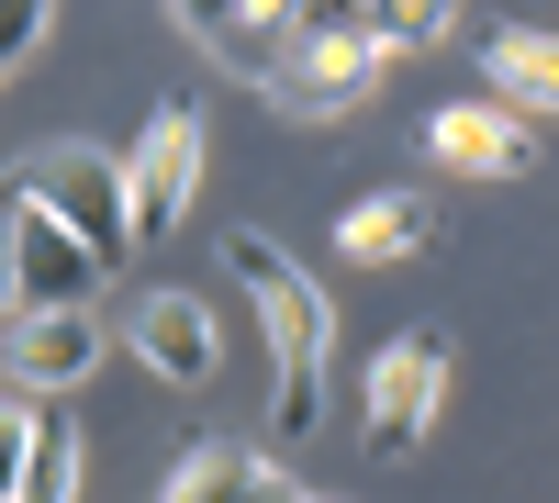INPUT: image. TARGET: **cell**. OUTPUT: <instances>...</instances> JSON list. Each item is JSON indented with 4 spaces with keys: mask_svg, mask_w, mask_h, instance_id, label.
Returning <instances> with one entry per match:
<instances>
[{
    "mask_svg": "<svg viewBox=\"0 0 559 503\" xmlns=\"http://www.w3.org/2000/svg\"><path fill=\"white\" fill-rule=\"evenodd\" d=\"M459 23V0H358V34L381 45V57H403V45H437Z\"/></svg>",
    "mask_w": 559,
    "mask_h": 503,
    "instance_id": "obj_13",
    "label": "cell"
},
{
    "mask_svg": "<svg viewBox=\"0 0 559 503\" xmlns=\"http://www.w3.org/2000/svg\"><path fill=\"white\" fill-rule=\"evenodd\" d=\"M437 236H448L437 191H381V202H347V213H336V247L369 258V268H381V258H426Z\"/></svg>",
    "mask_w": 559,
    "mask_h": 503,
    "instance_id": "obj_10",
    "label": "cell"
},
{
    "mask_svg": "<svg viewBox=\"0 0 559 503\" xmlns=\"http://www.w3.org/2000/svg\"><path fill=\"white\" fill-rule=\"evenodd\" d=\"M102 280H112V268L90 258L45 202L12 191V313H34V302H102Z\"/></svg>",
    "mask_w": 559,
    "mask_h": 503,
    "instance_id": "obj_7",
    "label": "cell"
},
{
    "mask_svg": "<svg viewBox=\"0 0 559 503\" xmlns=\"http://www.w3.org/2000/svg\"><path fill=\"white\" fill-rule=\"evenodd\" d=\"M224 268L247 280L258 325H269V358H280V392H269V436H313L324 426V358H336V302L302 258H280L258 224L224 236Z\"/></svg>",
    "mask_w": 559,
    "mask_h": 503,
    "instance_id": "obj_1",
    "label": "cell"
},
{
    "mask_svg": "<svg viewBox=\"0 0 559 503\" xmlns=\"http://www.w3.org/2000/svg\"><path fill=\"white\" fill-rule=\"evenodd\" d=\"M0 370L23 392H79L102 370V302H34L0 325Z\"/></svg>",
    "mask_w": 559,
    "mask_h": 503,
    "instance_id": "obj_6",
    "label": "cell"
},
{
    "mask_svg": "<svg viewBox=\"0 0 559 503\" xmlns=\"http://www.w3.org/2000/svg\"><path fill=\"white\" fill-rule=\"evenodd\" d=\"M34 426H45V415H23V403H0V503L23 492V459H34Z\"/></svg>",
    "mask_w": 559,
    "mask_h": 503,
    "instance_id": "obj_17",
    "label": "cell"
},
{
    "mask_svg": "<svg viewBox=\"0 0 559 503\" xmlns=\"http://www.w3.org/2000/svg\"><path fill=\"white\" fill-rule=\"evenodd\" d=\"M258 481H269L258 447H191V459L168 470V492H157V503H258Z\"/></svg>",
    "mask_w": 559,
    "mask_h": 503,
    "instance_id": "obj_12",
    "label": "cell"
},
{
    "mask_svg": "<svg viewBox=\"0 0 559 503\" xmlns=\"http://www.w3.org/2000/svg\"><path fill=\"white\" fill-rule=\"evenodd\" d=\"M426 157L459 168V179H526V168H537V123H526L515 101H448V112L426 123Z\"/></svg>",
    "mask_w": 559,
    "mask_h": 503,
    "instance_id": "obj_8",
    "label": "cell"
},
{
    "mask_svg": "<svg viewBox=\"0 0 559 503\" xmlns=\"http://www.w3.org/2000/svg\"><path fill=\"white\" fill-rule=\"evenodd\" d=\"M134 358H146L157 381H213V313L191 302V291H146L134 302Z\"/></svg>",
    "mask_w": 559,
    "mask_h": 503,
    "instance_id": "obj_9",
    "label": "cell"
},
{
    "mask_svg": "<svg viewBox=\"0 0 559 503\" xmlns=\"http://www.w3.org/2000/svg\"><path fill=\"white\" fill-rule=\"evenodd\" d=\"M258 503H313V492H302L292 470H269V481H258Z\"/></svg>",
    "mask_w": 559,
    "mask_h": 503,
    "instance_id": "obj_19",
    "label": "cell"
},
{
    "mask_svg": "<svg viewBox=\"0 0 559 503\" xmlns=\"http://www.w3.org/2000/svg\"><path fill=\"white\" fill-rule=\"evenodd\" d=\"M12 191H23V202H45V213H57L68 236L102 258V268H123V258H134L123 157H102V146H79V134H68V146H34V157H23V179H12Z\"/></svg>",
    "mask_w": 559,
    "mask_h": 503,
    "instance_id": "obj_2",
    "label": "cell"
},
{
    "mask_svg": "<svg viewBox=\"0 0 559 503\" xmlns=\"http://www.w3.org/2000/svg\"><path fill=\"white\" fill-rule=\"evenodd\" d=\"M12 503H79V436L68 426H34V459H23Z\"/></svg>",
    "mask_w": 559,
    "mask_h": 503,
    "instance_id": "obj_14",
    "label": "cell"
},
{
    "mask_svg": "<svg viewBox=\"0 0 559 503\" xmlns=\"http://www.w3.org/2000/svg\"><path fill=\"white\" fill-rule=\"evenodd\" d=\"M247 12H269V0H168V23L191 34V45H224V34H236Z\"/></svg>",
    "mask_w": 559,
    "mask_h": 503,
    "instance_id": "obj_15",
    "label": "cell"
},
{
    "mask_svg": "<svg viewBox=\"0 0 559 503\" xmlns=\"http://www.w3.org/2000/svg\"><path fill=\"white\" fill-rule=\"evenodd\" d=\"M0 325H12V191H0Z\"/></svg>",
    "mask_w": 559,
    "mask_h": 503,
    "instance_id": "obj_18",
    "label": "cell"
},
{
    "mask_svg": "<svg viewBox=\"0 0 559 503\" xmlns=\"http://www.w3.org/2000/svg\"><path fill=\"white\" fill-rule=\"evenodd\" d=\"M381 68H392V57H381L358 23H302L292 57H280L258 89H269L280 112H302V123H336V112H358L369 89H381Z\"/></svg>",
    "mask_w": 559,
    "mask_h": 503,
    "instance_id": "obj_3",
    "label": "cell"
},
{
    "mask_svg": "<svg viewBox=\"0 0 559 503\" xmlns=\"http://www.w3.org/2000/svg\"><path fill=\"white\" fill-rule=\"evenodd\" d=\"M45 23H57V0H0V68H23L45 45Z\"/></svg>",
    "mask_w": 559,
    "mask_h": 503,
    "instance_id": "obj_16",
    "label": "cell"
},
{
    "mask_svg": "<svg viewBox=\"0 0 559 503\" xmlns=\"http://www.w3.org/2000/svg\"><path fill=\"white\" fill-rule=\"evenodd\" d=\"M481 68H492V89H503L526 123H559V34L503 23V34H481Z\"/></svg>",
    "mask_w": 559,
    "mask_h": 503,
    "instance_id": "obj_11",
    "label": "cell"
},
{
    "mask_svg": "<svg viewBox=\"0 0 559 503\" xmlns=\"http://www.w3.org/2000/svg\"><path fill=\"white\" fill-rule=\"evenodd\" d=\"M202 191V112L191 101H157L146 134H134V157H123V213H134V247H157L179 213H191Z\"/></svg>",
    "mask_w": 559,
    "mask_h": 503,
    "instance_id": "obj_4",
    "label": "cell"
},
{
    "mask_svg": "<svg viewBox=\"0 0 559 503\" xmlns=\"http://www.w3.org/2000/svg\"><path fill=\"white\" fill-rule=\"evenodd\" d=\"M437 403H448V336L437 325H414L381 347V370H369V459H414L437 426Z\"/></svg>",
    "mask_w": 559,
    "mask_h": 503,
    "instance_id": "obj_5",
    "label": "cell"
}]
</instances>
